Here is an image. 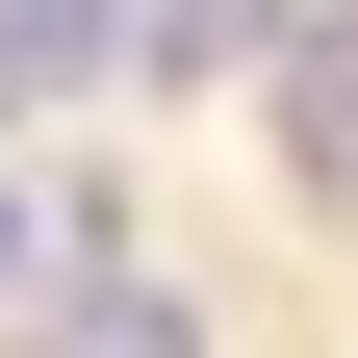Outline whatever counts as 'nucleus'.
Returning <instances> with one entry per match:
<instances>
[{
    "label": "nucleus",
    "mask_w": 358,
    "mask_h": 358,
    "mask_svg": "<svg viewBox=\"0 0 358 358\" xmlns=\"http://www.w3.org/2000/svg\"><path fill=\"white\" fill-rule=\"evenodd\" d=\"M103 52H128L103 0H0V103H77V77H103Z\"/></svg>",
    "instance_id": "f257e3e1"
},
{
    "label": "nucleus",
    "mask_w": 358,
    "mask_h": 358,
    "mask_svg": "<svg viewBox=\"0 0 358 358\" xmlns=\"http://www.w3.org/2000/svg\"><path fill=\"white\" fill-rule=\"evenodd\" d=\"M128 52H154V77H231V52H282V0H154Z\"/></svg>",
    "instance_id": "f03ea898"
},
{
    "label": "nucleus",
    "mask_w": 358,
    "mask_h": 358,
    "mask_svg": "<svg viewBox=\"0 0 358 358\" xmlns=\"http://www.w3.org/2000/svg\"><path fill=\"white\" fill-rule=\"evenodd\" d=\"M282 128H307V154H358V26H282Z\"/></svg>",
    "instance_id": "7ed1b4c3"
},
{
    "label": "nucleus",
    "mask_w": 358,
    "mask_h": 358,
    "mask_svg": "<svg viewBox=\"0 0 358 358\" xmlns=\"http://www.w3.org/2000/svg\"><path fill=\"white\" fill-rule=\"evenodd\" d=\"M0 282H26V205H0Z\"/></svg>",
    "instance_id": "20e7f679"
}]
</instances>
